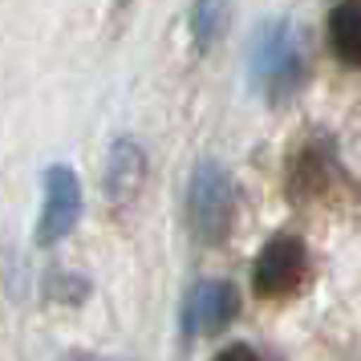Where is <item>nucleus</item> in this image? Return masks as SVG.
Listing matches in <instances>:
<instances>
[{"label": "nucleus", "instance_id": "1", "mask_svg": "<svg viewBox=\"0 0 361 361\" xmlns=\"http://www.w3.org/2000/svg\"><path fill=\"white\" fill-rule=\"evenodd\" d=\"M252 82L268 102H288L305 85V49L288 20H268L252 37Z\"/></svg>", "mask_w": 361, "mask_h": 361}, {"label": "nucleus", "instance_id": "2", "mask_svg": "<svg viewBox=\"0 0 361 361\" xmlns=\"http://www.w3.org/2000/svg\"><path fill=\"white\" fill-rule=\"evenodd\" d=\"M235 215V187L219 163H199L187 183V224L199 244H224Z\"/></svg>", "mask_w": 361, "mask_h": 361}, {"label": "nucleus", "instance_id": "3", "mask_svg": "<svg viewBox=\"0 0 361 361\" xmlns=\"http://www.w3.org/2000/svg\"><path fill=\"white\" fill-rule=\"evenodd\" d=\"M305 280H309V247L288 231L272 235L252 264V288L264 300H284V296L300 293Z\"/></svg>", "mask_w": 361, "mask_h": 361}, {"label": "nucleus", "instance_id": "4", "mask_svg": "<svg viewBox=\"0 0 361 361\" xmlns=\"http://www.w3.org/2000/svg\"><path fill=\"white\" fill-rule=\"evenodd\" d=\"M82 215V183L69 166H49L45 175V203H41V219H37V244L49 247L66 240L73 224Z\"/></svg>", "mask_w": 361, "mask_h": 361}, {"label": "nucleus", "instance_id": "5", "mask_svg": "<svg viewBox=\"0 0 361 361\" xmlns=\"http://www.w3.org/2000/svg\"><path fill=\"white\" fill-rule=\"evenodd\" d=\"M337 175V154L325 138H309L305 147H296V154L288 159V171H284V187L288 195L300 199V203H312L329 191V183Z\"/></svg>", "mask_w": 361, "mask_h": 361}, {"label": "nucleus", "instance_id": "6", "mask_svg": "<svg viewBox=\"0 0 361 361\" xmlns=\"http://www.w3.org/2000/svg\"><path fill=\"white\" fill-rule=\"evenodd\" d=\"M240 312V300H235V288L228 280H203L191 288L187 296V309H183V329L187 333H219L224 325L235 321Z\"/></svg>", "mask_w": 361, "mask_h": 361}, {"label": "nucleus", "instance_id": "7", "mask_svg": "<svg viewBox=\"0 0 361 361\" xmlns=\"http://www.w3.org/2000/svg\"><path fill=\"white\" fill-rule=\"evenodd\" d=\"M147 179V154L134 138H118L106 154V199L122 207L138 195V187Z\"/></svg>", "mask_w": 361, "mask_h": 361}, {"label": "nucleus", "instance_id": "8", "mask_svg": "<svg viewBox=\"0 0 361 361\" xmlns=\"http://www.w3.org/2000/svg\"><path fill=\"white\" fill-rule=\"evenodd\" d=\"M329 45L345 66L361 69V0H341L329 13Z\"/></svg>", "mask_w": 361, "mask_h": 361}, {"label": "nucleus", "instance_id": "9", "mask_svg": "<svg viewBox=\"0 0 361 361\" xmlns=\"http://www.w3.org/2000/svg\"><path fill=\"white\" fill-rule=\"evenodd\" d=\"M228 25V0H195L191 4V37L195 49H212V41Z\"/></svg>", "mask_w": 361, "mask_h": 361}, {"label": "nucleus", "instance_id": "10", "mask_svg": "<svg viewBox=\"0 0 361 361\" xmlns=\"http://www.w3.org/2000/svg\"><path fill=\"white\" fill-rule=\"evenodd\" d=\"M212 361H260V353L252 349V345H228L224 353H215Z\"/></svg>", "mask_w": 361, "mask_h": 361}, {"label": "nucleus", "instance_id": "11", "mask_svg": "<svg viewBox=\"0 0 361 361\" xmlns=\"http://www.w3.org/2000/svg\"><path fill=\"white\" fill-rule=\"evenodd\" d=\"M73 361H94V357H73Z\"/></svg>", "mask_w": 361, "mask_h": 361}, {"label": "nucleus", "instance_id": "12", "mask_svg": "<svg viewBox=\"0 0 361 361\" xmlns=\"http://www.w3.org/2000/svg\"><path fill=\"white\" fill-rule=\"evenodd\" d=\"M118 4H130V0H118Z\"/></svg>", "mask_w": 361, "mask_h": 361}]
</instances>
